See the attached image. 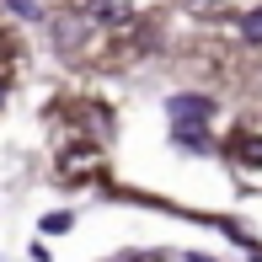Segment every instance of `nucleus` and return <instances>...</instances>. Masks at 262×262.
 Masks as SVG:
<instances>
[{
  "label": "nucleus",
  "instance_id": "obj_7",
  "mask_svg": "<svg viewBox=\"0 0 262 262\" xmlns=\"http://www.w3.org/2000/svg\"><path fill=\"white\" fill-rule=\"evenodd\" d=\"M70 225H75V220H70V214H49V220H43V230H54V235H64Z\"/></svg>",
  "mask_w": 262,
  "mask_h": 262
},
{
  "label": "nucleus",
  "instance_id": "obj_6",
  "mask_svg": "<svg viewBox=\"0 0 262 262\" xmlns=\"http://www.w3.org/2000/svg\"><path fill=\"white\" fill-rule=\"evenodd\" d=\"M230 150H235L241 161H257V166H262V139H252V134H235V145H230Z\"/></svg>",
  "mask_w": 262,
  "mask_h": 262
},
{
  "label": "nucleus",
  "instance_id": "obj_5",
  "mask_svg": "<svg viewBox=\"0 0 262 262\" xmlns=\"http://www.w3.org/2000/svg\"><path fill=\"white\" fill-rule=\"evenodd\" d=\"M0 6H6L11 16H21V21H43V6H38V0H0Z\"/></svg>",
  "mask_w": 262,
  "mask_h": 262
},
{
  "label": "nucleus",
  "instance_id": "obj_8",
  "mask_svg": "<svg viewBox=\"0 0 262 262\" xmlns=\"http://www.w3.org/2000/svg\"><path fill=\"white\" fill-rule=\"evenodd\" d=\"M0 102H6V80H0Z\"/></svg>",
  "mask_w": 262,
  "mask_h": 262
},
{
  "label": "nucleus",
  "instance_id": "obj_2",
  "mask_svg": "<svg viewBox=\"0 0 262 262\" xmlns=\"http://www.w3.org/2000/svg\"><path fill=\"white\" fill-rule=\"evenodd\" d=\"M49 38H54V49H64V54H75L80 43H91V16L86 11H54L49 16Z\"/></svg>",
  "mask_w": 262,
  "mask_h": 262
},
{
  "label": "nucleus",
  "instance_id": "obj_4",
  "mask_svg": "<svg viewBox=\"0 0 262 262\" xmlns=\"http://www.w3.org/2000/svg\"><path fill=\"white\" fill-rule=\"evenodd\" d=\"M241 43L262 49V11H246V16H241Z\"/></svg>",
  "mask_w": 262,
  "mask_h": 262
},
{
  "label": "nucleus",
  "instance_id": "obj_1",
  "mask_svg": "<svg viewBox=\"0 0 262 262\" xmlns=\"http://www.w3.org/2000/svg\"><path fill=\"white\" fill-rule=\"evenodd\" d=\"M166 118H171V128H209V123H214V97L177 91V97L166 102Z\"/></svg>",
  "mask_w": 262,
  "mask_h": 262
},
{
  "label": "nucleus",
  "instance_id": "obj_3",
  "mask_svg": "<svg viewBox=\"0 0 262 262\" xmlns=\"http://www.w3.org/2000/svg\"><path fill=\"white\" fill-rule=\"evenodd\" d=\"M171 134H177V145H182V150H214V139L204 134V128H171Z\"/></svg>",
  "mask_w": 262,
  "mask_h": 262
},
{
  "label": "nucleus",
  "instance_id": "obj_9",
  "mask_svg": "<svg viewBox=\"0 0 262 262\" xmlns=\"http://www.w3.org/2000/svg\"><path fill=\"white\" fill-rule=\"evenodd\" d=\"M252 262H262V257H252Z\"/></svg>",
  "mask_w": 262,
  "mask_h": 262
}]
</instances>
